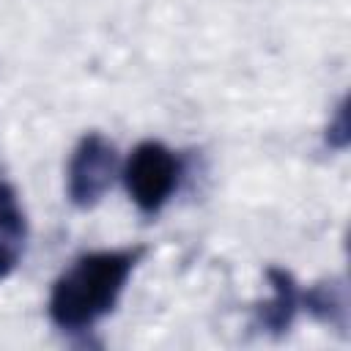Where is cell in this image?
<instances>
[{
	"label": "cell",
	"mask_w": 351,
	"mask_h": 351,
	"mask_svg": "<svg viewBox=\"0 0 351 351\" xmlns=\"http://www.w3.org/2000/svg\"><path fill=\"white\" fill-rule=\"evenodd\" d=\"M143 255L145 247H118L77 255L49 288V321L63 332L93 329L115 310Z\"/></svg>",
	"instance_id": "6da1fadb"
},
{
	"label": "cell",
	"mask_w": 351,
	"mask_h": 351,
	"mask_svg": "<svg viewBox=\"0 0 351 351\" xmlns=\"http://www.w3.org/2000/svg\"><path fill=\"white\" fill-rule=\"evenodd\" d=\"M181 178V159L159 140H143L132 148L123 165V184L137 206V211L154 217L159 214L173 192L178 189Z\"/></svg>",
	"instance_id": "7a4b0ae2"
},
{
	"label": "cell",
	"mask_w": 351,
	"mask_h": 351,
	"mask_svg": "<svg viewBox=\"0 0 351 351\" xmlns=\"http://www.w3.org/2000/svg\"><path fill=\"white\" fill-rule=\"evenodd\" d=\"M118 173V151L101 132H88L77 140L66 165V195L74 208H93L104 200Z\"/></svg>",
	"instance_id": "3957f363"
},
{
	"label": "cell",
	"mask_w": 351,
	"mask_h": 351,
	"mask_svg": "<svg viewBox=\"0 0 351 351\" xmlns=\"http://www.w3.org/2000/svg\"><path fill=\"white\" fill-rule=\"evenodd\" d=\"M266 280H269L271 296L263 304H258L255 329H261L271 337H282L291 332V326L302 310V288H299L296 277L282 266H269Z\"/></svg>",
	"instance_id": "277c9868"
},
{
	"label": "cell",
	"mask_w": 351,
	"mask_h": 351,
	"mask_svg": "<svg viewBox=\"0 0 351 351\" xmlns=\"http://www.w3.org/2000/svg\"><path fill=\"white\" fill-rule=\"evenodd\" d=\"M27 244V219L19 206V195L8 181H0V282L8 280Z\"/></svg>",
	"instance_id": "5b68a950"
},
{
	"label": "cell",
	"mask_w": 351,
	"mask_h": 351,
	"mask_svg": "<svg viewBox=\"0 0 351 351\" xmlns=\"http://www.w3.org/2000/svg\"><path fill=\"white\" fill-rule=\"evenodd\" d=\"M302 310L313 315V321L348 335V288L343 277H326L302 291Z\"/></svg>",
	"instance_id": "8992f818"
},
{
	"label": "cell",
	"mask_w": 351,
	"mask_h": 351,
	"mask_svg": "<svg viewBox=\"0 0 351 351\" xmlns=\"http://www.w3.org/2000/svg\"><path fill=\"white\" fill-rule=\"evenodd\" d=\"M348 140H351V123H348V99L343 96L324 129V143L332 148V151H346L348 148Z\"/></svg>",
	"instance_id": "52a82bcc"
}]
</instances>
